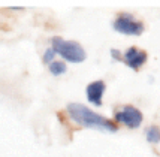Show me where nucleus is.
I'll use <instances>...</instances> for the list:
<instances>
[{"label": "nucleus", "mask_w": 160, "mask_h": 157, "mask_svg": "<svg viewBox=\"0 0 160 157\" xmlns=\"http://www.w3.org/2000/svg\"><path fill=\"white\" fill-rule=\"evenodd\" d=\"M47 68H48V72L52 76H62L68 72V64L63 62V60H58V58L54 60L52 63H49Z\"/></svg>", "instance_id": "obj_7"}, {"label": "nucleus", "mask_w": 160, "mask_h": 157, "mask_svg": "<svg viewBox=\"0 0 160 157\" xmlns=\"http://www.w3.org/2000/svg\"><path fill=\"white\" fill-rule=\"evenodd\" d=\"M109 54H111V58L114 62H123V51H120L118 48H111Z\"/></svg>", "instance_id": "obj_10"}, {"label": "nucleus", "mask_w": 160, "mask_h": 157, "mask_svg": "<svg viewBox=\"0 0 160 157\" xmlns=\"http://www.w3.org/2000/svg\"><path fill=\"white\" fill-rule=\"evenodd\" d=\"M148 54L138 47H130L123 51V63L132 70H139L147 63Z\"/></svg>", "instance_id": "obj_6"}, {"label": "nucleus", "mask_w": 160, "mask_h": 157, "mask_svg": "<svg viewBox=\"0 0 160 157\" xmlns=\"http://www.w3.org/2000/svg\"><path fill=\"white\" fill-rule=\"evenodd\" d=\"M64 114L68 115L69 121H72L78 127H82V129L98 130V132H103V133H115L118 130V126L112 121V118L99 114L84 103H68L64 108Z\"/></svg>", "instance_id": "obj_1"}, {"label": "nucleus", "mask_w": 160, "mask_h": 157, "mask_svg": "<svg viewBox=\"0 0 160 157\" xmlns=\"http://www.w3.org/2000/svg\"><path fill=\"white\" fill-rule=\"evenodd\" d=\"M49 47L56 51L58 57H62L64 63H72V64H78V63L85 62L87 58V51L85 48L77 41L72 39H64L62 36H54L49 39Z\"/></svg>", "instance_id": "obj_2"}, {"label": "nucleus", "mask_w": 160, "mask_h": 157, "mask_svg": "<svg viewBox=\"0 0 160 157\" xmlns=\"http://www.w3.org/2000/svg\"><path fill=\"white\" fill-rule=\"evenodd\" d=\"M41 58H42V63L48 66L49 63H52L54 60H57V54H56V51H54L52 48L48 47L45 51H43V54H42Z\"/></svg>", "instance_id": "obj_9"}, {"label": "nucleus", "mask_w": 160, "mask_h": 157, "mask_svg": "<svg viewBox=\"0 0 160 157\" xmlns=\"http://www.w3.org/2000/svg\"><path fill=\"white\" fill-rule=\"evenodd\" d=\"M106 93V82L103 79H96L85 85V99L93 106H102Z\"/></svg>", "instance_id": "obj_5"}, {"label": "nucleus", "mask_w": 160, "mask_h": 157, "mask_svg": "<svg viewBox=\"0 0 160 157\" xmlns=\"http://www.w3.org/2000/svg\"><path fill=\"white\" fill-rule=\"evenodd\" d=\"M112 28L120 34L126 36H139L144 33L145 26L130 12H120L112 21Z\"/></svg>", "instance_id": "obj_3"}, {"label": "nucleus", "mask_w": 160, "mask_h": 157, "mask_svg": "<svg viewBox=\"0 0 160 157\" xmlns=\"http://www.w3.org/2000/svg\"><path fill=\"white\" fill-rule=\"evenodd\" d=\"M112 121L117 126H126L127 129H138L144 121V114L133 105H123L114 111Z\"/></svg>", "instance_id": "obj_4"}, {"label": "nucleus", "mask_w": 160, "mask_h": 157, "mask_svg": "<svg viewBox=\"0 0 160 157\" xmlns=\"http://www.w3.org/2000/svg\"><path fill=\"white\" fill-rule=\"evenodd\" d=\"M145 138L150 144L160 142V127L159 126H148L145 129Z\"/></svg>", "instance_id": "obj_8"}]
</instances>
